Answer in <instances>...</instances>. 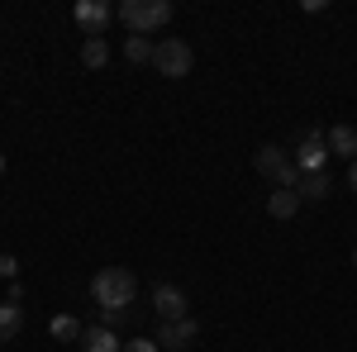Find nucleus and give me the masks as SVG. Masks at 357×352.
<instances>
[{
	"label": "nucleus",
	"mask_w": 357,
	"mask_h": 352,
	"mask_svg": "<svg viewBox=\"0 0 357 352\" xmlns=\"http://www.w3.org/2000/svg\"><path fill=\"white\" fill-rule=\"evenodd\" d=\"M329 190H333L329 171H314V176H301V186H296V195H301V205H305V200H324Z\"/></svg>",
	"instance_id": "obj_13"
},
{
	"label": "nucleus",
	"mask_w": 357,
	"mask_h": 352,
	"mask_svg": "<svg viewBox=\"0 0 357 352\" xmlns=\"http://www.w3.org/2000/svg\"><path fill=\"white\" fill-rule=\"evenodd\" d=\"M124 352H162V348H158V338H129Z\"/></svg>",
	"instance_id": "obj_17"
},
{
	"label": "nucleus",
	"mask_w": 357,
	"mask_h": 352,
	"mask_svg": "<svg viewBox=\"0 0 357 352\" xmlns=\"http://www.w3.org/2000/svg\"><path fill=\"white\" fill-rule=\"evenodd\" d=\"M82 62L91 67V72L105 67V62H110V43H105V38H86V43H82Z\"/></svg>",
	"instance_id": "obj_16"
},
{
	"label": "nucleus",
	"mask_w": 357,
	"mask_h": 352,
	"mask_svg": "<svg viewBox=\"0 0 357 352\" xmlns=\"http://www.w3.org/2000/svg\"><path fill=\"white\" fill-rule=\"evenodd\" d=\"M114 15L124 20V29H129V33L148 38V33H158V29L172 24L176 5H172V0H124V5H119Z\"/></svg>",
	"instance_id": "obj_2"
},
{
	"label": "nucleus",
	"mask_w": 357,
	"mask_h": 352,
	"mask_svg": "<svg viewBox=\"0 0 357 352\" xmlns=\"http://www.w3.org/2000/svg\"><path fill=\"white\" fill-rule=\"evenodd\" d=\"M195 333H200V324H195L191 314H186V319H172V324L158 328V348L181 352V348H191V343H195Z\"/></svg>",
	"instance_id": "obj_8"
},
{
	"label": "nucleus",
	"mask_w": 357,
	"mask_h": 352,
	"mask_svg": "<svg viewBox=\"0 0 357 352\" xmlns=\"http://www.w3.org/2000/svg\"><path fill=\"white\" fill-rule=\"evenodd\" d=\"M324 138H329V153H333V158H348V162H357V129H353V124H333Z\"/></svg>",
	"instance_id": "obj_10"
},
{
	"label": "nucleus",
	"mask_w": 357,
	"mask_h": 352,
	"mask_svg": "<svg viewBox=\"0 0 357 352\" xmlns=\"http://www.w3.org/2000/svg\"><path fill=\"white\" fill-rule=\"evenodd\" d=\"M153 48H158V38H124V57L134 62V67H143V62H153Z\"/></svg>",
	"instance_id": "obj_15"
},
{
	"label": "nucleus",
	"mask_w": 357,
	"mask_h": 352,
	"mask_svg": "<svg viewBox=\"0 0 357 352\" xmlns=\"http://www.w3.org/2000/svg\"><path fill=\"white\" fill-rule=\"evenodd\" d=\"M329 138L319 134V129H301V143H296V171L301 176H314V171H324L329 167Z\"/></svg>",
	"instance_id": "obj_5"
},
{
	"label": "nucleus",
	"mask_w": 357,
	"mask_h": 352,
	"mask_svg": "<svg viewBox=\"0 0 357 352\" xmlns=\"http://www.w3.org/2000/svg\"><path fill=\"white\" fill-rule=\"evenodd\" d=\"M0 276H10V281H15V276H20V262H15V257H10V252H0Z\"/></svg>",
	"instance_id": "obj_18"
},
{
	"label": "nucleus",
	"mask_w": 357,
	"mask_h": 352,
	"mask_svg": "<svg viewBox=\"0 0 357 352\" xmlns=\"http://www.w3.org/2000/svg\"><path fill=\"white\" fill-rule=\"evenodd\" d=\"M353 267H357V247H353Z\"/></svg>",
	"instance_id": "obj_21"
},
{
	"label": "nucleus",
	"mask_w": 357,
	"mask_h": 352,
	"mask_svg": "<svg viewBox=\"0 0 357 352\" xmlns=\"http://www.w3.org/2000/svg\"><path fill=\"white\" fill-rule=\"evenodd\" d=\"M296 210H301V195H296V190H281V186H276L272 195H267V215H272V219H291Z\"/></svg>",
	"instance_id": "obj_12"
},
{
	"label": "nucleus",
	"mask_w": 357,
	"mask_h": 352,
	"mask_svg": "<svg viewBox=\"0 0 357 352\" xmlns=\"http://www.w3.org/2000/svg\"><path fill=\"white\" fill-rule=\"evenodd\" d=\"M48 333H53L57 343H82L86 328H82V319H72V314H57L53 324H48Z\"/></svg>",
	"instance_id": "obj_14"
},
{
	"label": "nucleus",
	"mask_w": 357,
	"mask_h": 352,
	"mask_svg": "<svg viewBox=\"0 0 357 352\" xmlns=\"http://www.w3.org/2000/svg\"><path fill=\"white\" fill-rule=\"evenodd\" d=\"M353 129H357V124H353Z\"/></svg>",
	"instance_id": "obj_22"
},
{
	"label": "nucleus",
	"mask_w": 357,
	"mask_h": 352,
	"mask_svg": "<svg viewBox=\"0 0 357 352\" xmlns=\"http://www.w3.org/2000/svg\"><path fill=\"white\" fill-rule=\"evenodd\" d=\"M134 291H138V281H134L129 267H105V271L91 276V300L100 309H129L134 305Z\"/></svg>",
	"instance_id": "obj_1"
},
{
	"label": "nucleus",
	"mask_w": 357,
	"mask_h": 352,
	"mask_svg": "<svg viewBox=\"0 0 357 352\" xmlns=\"http://www.w3.org/2000/svg\"><path fill=\"white\" fill-rule=\"evenodd\" d=\"M0 176H5V153H0Z\"/></svg>",
	"instance_id": "obj_20"
},
{
	"label": "nucleus",
	"mask_w": 357,
	"mask_h": 352,
	"mask_svg": "<svg viewBox=\"0 0 357 352\" xmlns=\"http://www.w3.org/2000/svg\"><path fill=\"white\" fill-rule=\"evenodd\" d=\"M348 186H353V190H357V162H353V167H348Z\"/></svg>",
	"instance_id": "obj_19"
},
{
	"label": "nucleus",
	"mask_w": 357,
	"mask_h": 352,
	"mask_svg": "<svg viewBox=\"0 0 357 352\" xmlns=\"http://www.w3.org/2000/svg\"><path fill=\"white\" fill-rule=\"evenodd\" d=\"M24 328V309L15 305V300H0V348L5 343H15V333Z\"/></svg>",
	"instance_id": "obj_11"
},
{
	"label": "nucleus",
	"mask_w": 357,
	"mask_h": 352,
	"mask_svg": "<svg viewBox=\"0 0 357 352\" xmlns=\"http://www.w3.org/2000/svg\"><path fill=\"white\" fill-rule=\"evenodd\" d=\"M153 67L162 72L167 82H181V77H191L195 67V53L186 38H158V48H153Z\"/></svg>",
	"instance_id": "obj_3"
},
{
	"label": "nucleus",
	"mask_w": 357,
	"mask_h": 352,
	"mask_svg": "<svg viewBox=\"0 0 357 352\" xmlns=\"http://www.w3.org/2000/svg\"><path fill=\"white\" fill-rule=\"evenodd\" d=\"M72 20L82 24L86 38H100V29L114 20V10L105 5V0H77V10H72Z\"/></svg>",
	"instance_id": "obj_6"
},
{
	"label": "nucleus",
	"mask_w": 357,
	"mask_h": 352,
	"mask_svg": "<svg viewBox=\"0 0 357 352\" xmlns=\"http://www.w3.org/2000/svg\"><path fill=\"white\" fill-rule=\"evenodd\" d=\"M153 309H158V319H162V324H172V319H186L191 300H186L181 286H158V291H153Z\"/></svg>",
	"instance_id": "obj_7"
},
{
	"label": "nucleus",
	"mask_w": 357,
	"mask_h": 352,
	"mask_svg": "<svg viewBox=\"0 0 357 352\" xmlns=\"http://www.w3.org/2000/svg\"><path fill=\"white\" fill-rule=\"evenodd\" d=\"M252 162H257V171H262L272 186H281V190H296V186H301V171H296V162H291V158H286L276 143H262Z\"/></svg>",
	"instance_id": "obj_4"
},
{
	"label": "nucleus",
	"mask_w": 357,
	"mask_h": 352,
	"mask_svg": "<svg viewBox=\"0 0 357 352\" xmlns=\"http://www.w3.org/2000/svg\"><path fill=\"white\" fill-rule=\"evenodd\" d=\"M82 352H124V343H119V333L105 324H91L82 333Z\"/></svg>",
	"instance_id": "obj_9"
}]
</instances>
